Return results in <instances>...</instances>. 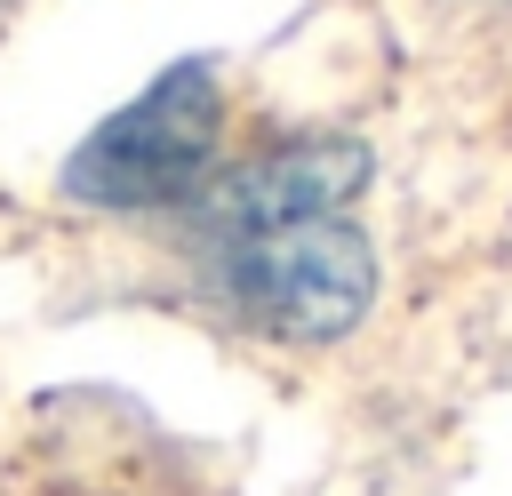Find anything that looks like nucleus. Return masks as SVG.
<instances>
[{"label":"nucleus","instance_id":"1","mask_svg":"<svg viewBox=\"0 0 512 496\" xmlns=\"http://www.w3.org/2000/svg\"><path fill=\"white\" fill-rule=\"evenodd\" d=\"M208 256H216L224 304L280 344H336L376 296V248L344 208L208 240Z\"/></svg>","mask_w":512,"mask_h":496},{"label":"nucleus","instance_id":"3","mask_svg":"<svg viewBox=\"0 0 512 496\" xmlns=\"http://www.w3.org/2000/svg\"><path fill=\"white\" fill-rule=\"evenodd\" d=\"M368 184V144L352 136H304V144H280L216 184L192 192V224L200 240H232V232H256V224H288V216H328V208H352Z\"/></svg>","mask_w":512,"mask_h":496},{"label":"nucleus","instance_id":"2","mask_svg":"<svg viewBox=\"0 0 512 496\" xmlns=\"http://www.w3.org/2000/svg\"><path fill=\"white\" fill-rule=\"evenodd\" d=\"M216 144H224L216 64H168L64 160V192L80 208H176L208 184Z\"/></svg>","mask_w":512,"mask_h":496},{"label":"nucleus","instance_id":"4","mask_svg":"<svg viewBox=\"0 0 512 496\" xmlns=\"http://www.w3.org/2000/svg\"><path fill=\"white\" fill-rule=\"evenodd\" d=\"M0 8H8V0H0Z\"/></svg>","mask_w":512,"mask_h":496}]
</instances>
